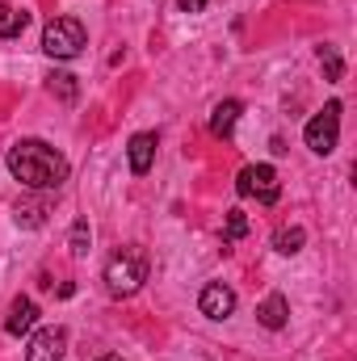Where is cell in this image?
Returning a JSON list of instances; mask_svg holds the SVG:
<instances>
[{"label":"cell","mask_w":357,"mask_h":361,"mask_svg":"<svg viewBox=\"0 0 357 361\" xmlns=\"http://www.w3.org/2000/svg\"><path fill=\"white\" fill-rule=\"evenodd\" d=\"M4 164H8V173L21 180L25 189H59L63 180H68V160L51 147V143H42V139H21V143H13L8 147V156H4Z\"/></svg>","instance_id":"cell-1"},{"label":"cell","mask_w":357,"mask_h":361,"mask_svg":"<svg viewBox=\"0 0 357 361\" xmlns=\"http://www.w3.org/2000/svg\"><path fill=\"white\" fill-rule=\"evenodd\" d=\"M143 281H147V257H143V248H122V252L109 257V265H105V290L114 298H131Z\"/></svg>","instance_id":"cell-2"},{"label":"cell","mask_w":357,"mask_h":361,"mask_svg":"<svg viewBox=\"0 0 357 361\" xmlns=\"http://www.w3.org/2000/svg\"><path fill=\"white\" fill-rule=\"evenodd\" d=\"M85 25L76 21V17H55V21H47V30H42V51L51 55V59H76L80 51H85Z\"/></svg>","instance_id":"cell-3"},{"label":"cell","mask_w":357,"mask_h":361,"mask_svg":"<svg viewBox=\"0 0 357 361\" xmlns=\"http://www.w3.org/2000/svg\"><path fill=\"white\" fill-rule=\"evenodd\" d=\"M303 139H307V147H311L315 156H332V152H337V139H341V101H328L324 114H315V118L307 122Z\"/></svg>","instance_id":"cell-4"},{"label":"cell","mask_w":357,"mask_h":361,"mask_svg":"<svg viewBox=\"0 0 357 361\" xmlns=\"http://www.w3.org/2000/svg\"><path fill=\"white\" fill-rule=\"evenodd\" d=\"M236 189H240V197H257L261 206H273L282 197V180H277V173L269 164H248L240 173V180H236Z\"/></svg>","instance_id":"cell-5"},{"label":"cell","mask_w":357,"mask_h":361,"mask_svg":"<svg viewBox=\"0 0 357 361\" xmlns=\"http://www.w3.org/2000/svg\"><path fill=\"white\" fill-rule=\"evenodd\" d=\"M63 353H68V332L55 324V328H38L30 336L25 361H63Z\"/></svg>","instance_id":"cell-6"},{"label":"cell","mask_w":357,"mask_h":361,"mask_svg":"<svg viewBox=\"0 0 357 361\" xmlns=\"http://www.w3.org/2000/svg\"><path fill=\"white\" fill-rule=\"evenodd\" d=\"M198 307H202V315H206V319H227V315L236 311V290H231V286H223V281H210V286H202Z\"/></svg>","instance_id":"cell-7"},{"label":"cell","mask_w":357,"mask_h":361,"mask_svg":"<svg viewBox=\"0 0 357 361\" xmlns=\"http://www.w3.org/2000/svg\"><path fill=\"white\" fill-rule=\"evenodd\" d=\"M126 160H131V173H135V177L152 173V160H156V135H152V130L131 135V143H126Z\"/></svg>","instance_id":"cell-8"},{"label":"cell","mask_w":357,"mask_h":361,"mask_svg":"<svg viewBox=\"0 0 357 361\" xmlns=\"http://www.w3.org/2000/svg\"><path fill=\"white\" fill-rule=\"evenodd\" d=\"M34 324H38V307H34L30 298H17V302L8 307L4 332H8V336H25V332H34Z\"/></svg>","instance_id":"cell-9"},{"label":"cell","mask_w":357,"mask_h":361,"mask_svg":"<svg viewBox=\"0 0 357 361\" xmlns=\"http://www.w3.org/2000/svg\"><path fill=\"white\" fill-rule=\"evenodd\" d=\"M240 114H244V105H240L236 97H227V101H219V105H214V114H210V135H219V139H227V135L236 130V122H240Z\"/></svg>","instance_id":"cell-10"},{"label":"cell","mask_w":357,"mask_h":361,"mask_svg":"<svg viewBox=\"0 0 357 361\" xmlns=\"http://www.w3.org/2000/svg\"><path fill=\"white\" fill-rule=\"evenodd\" d=\"M257 319H261V328H269V332H282L286 319H290V302L282 294H269L265 302L257 307Z\"/></svg>","instance_id":"cell-11"},{"label":"cell","mask_w":357,"mask_h":361,"mask_svg":"<svg viewBox=\"0 0 357 361\" xmlns=\"http://www.w3.org/2000/svg\"><path fill=\"white\" fill-rule=\"evenodd\" d=\"M25 25H30V13H21V8H13V4H0V38H21L25 34Z\"/></svg>","instance_id":"cell-12"},{"label":"cell","mask_w":357,"mask_h":361,"mask_svg":"<svg viewBox=\"0 0 357 361\" xmlns=\"http://www.w3.org/2000/svg\"><path fill=\"white\" fill-rule=\"evenodd\" d=\"M303 244H307V231H303V227H277V235H273V248H277L282 257L303 252Z\"/></svg>","instance_id":"cell-13"},{"label":"cell","mask_w":357,"mask_h":361,"mask_svg":"<svg viewBox=\"0 0 357 361\" xmlns=\"http://www.w3.org/2000/svg\"><path fill=\"white\" fill-rule=\"evenodd\" d=\"M89 244H92L89 219H76V223H72V240H68V248H72V257H89Z\"/></svg>","instance_id":"cell-14"},{"label":"cell","mask_w":357,"mask_h":361,"mask_svg":"<svg viewBox=\"0 0 357 361\" xmlns=\"http://www.w3.org/2000/svg\"><path fill=\"white\" fill-rule=\"evenodd\" d=\"M320 63H324V76L328 80H341L345 76V59H341L337 47H320Z\"/></svg>","instance_id":"cell-15"},{"label":"cell","mask_w":357,"mask_h":361,"mask_svg":"<svg viewBox=\"0 0 357 361\" xmlns=\"http://www.w3.org/2000/svg\"><path fill=\"white\" fill-rule=\"evenodd\" d=\"M244 235H248V214H244V210H227L223 240H227V244H236V240H244Z\"/></svg>","instance_id":"cell-16"},{"label":"cell","mask_w":357,"mask_h":361,"mask_svg":"<svg viewBox=\"0 0 357 361\" xmlns=\"http://www.w3.org/2000/svg\"><path fill=\"white\" fill-rule=\"evenodd\" d=\"M47 85H51V92H55L59 101H68V105H72V101H76V92H80V89H76V76H68V72H55Z\"/></svg>","instance_id":"cell-17"},{"label":"cell","mask_w":357,"mask_h":361,"mask_svg":"<svg viewBox=\"0 0 357 361\" xmlns=\"http://www.w3.org/2000/svg\"><path fill=\"white\" fill-rule=\"evenodd\" d=\"M17 223H21V227H42V223H47L42 202H25V206H17Z\"/></svg>","instance_id":"cell-18"},{"label":"cell","mask_w":357,"mask_h":361,"mask_svg":"<svg viewBox=\"0 0 357 361\" xmlns=\"http://www.w3.org/2000/svg\"><path fill=\"white\" fill-rule=\"evenodd\" d=\"M177 4H181V13H202L210 0H177Z\"/></svg>","instance_id":"cell-19"},{"label":"cell","mask_w":357,"mask_h":361,"mask_svg":"<svg viewBox=\"0 0 357 361\" xmlns=\"http://www.w3.org/2000/svg\"><path fill=\"white\" fill-rule=\"evenodd\" d=\"M97 361H122V357H114V353H105V357H97Z\"/></svg>","instance_id":"cell-20"}]
</instances>
